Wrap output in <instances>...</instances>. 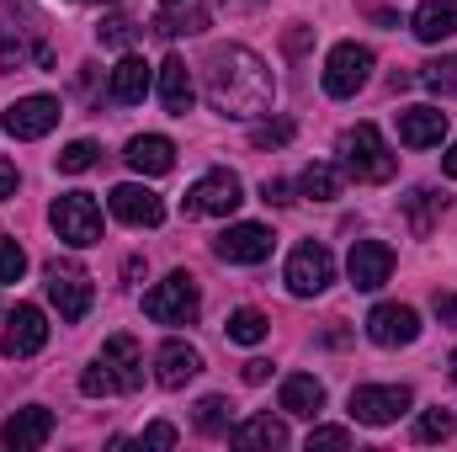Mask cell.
I'll return each instance as SVG.
<instances>
[{
    "label": "cell",
    "mask_w": 457,
    "mask_h": 452,
    "mask_svg": "<svg viewBox=\"0 0 457 452\" xmlns=\"http://www.w3.org/2000/svg\"><path fill=\"white\" fill-rule=\"evenodd\" d=\"M203 75H208L203 86H208L213 113H224V117L250 122V117H266L271 102H277V80H271V70H266V59L255 48H239V43L213 48Z\"/></svg>",
    "instance_id": "1"
},
{
    "label": "cell",
    "mask_w": 457,
    "mask_h": 452,
    "mask_svg": "<svg viewBox=\"0 0 457 452\" xmlns=\"http://www.w3.org/2000/svg\"><path fill=\"white\" fill-rule=\"evenodd\" d=\"M144 383V351H138V340L133 336H112L96 356H91V367L80 372V394H133Z\"/></svg>",
    "instance_id": "2"
},
{
    "label": "cell",
    "mask_w": 457,
    "mask_h": 452,
    "mask_svg": "<svg viewBox=\"0 0 457 452\" xmlns=\"http://www.w3.org/2000/svg\"><path fill=\"white\" fill-rule=\"evenodd\" d=\"M341 160H345V176L351 181H388L394 176V149L383 144V133L372 122H356L341 133Z\"/></svg>",
    "instance_id": "3"
},
{
    "label": "cell",
    "mask_w": 457,
    "mask_h": 452,
    "mask_svg": "<svg viewBox=\"0 0 457 452\" xmlns=\"http://www.w3.org/2000/svg\"><path fill=\"white\" fill-rule=\"evenodd\" d=\"M144 314L154 325H192L203 314V293H197V277L192 272H170L165 282H154L144 293Z\"/></svg>",
    "instance_id": "4"
},
{
    "label": "cell",
    "mask_w": 457,
    "mask_h": 452,
    "mask_svg": "<svg viewBox=\"0 0 457 452\" xmlns=\"http://www.w3.org/2000/svg\"><path fill=\"white\" fill-rule=\"evenodd\" d=\"M48 224H54V234H59L64 245L86 250V245L102 239V203H96L91 192H64V197H54Z\"/></svg>",
    "instance_id": "5"
},
{
    "label": "cell",
    "mask_w": 457,
    "mask_h": 452,
    "mask_svg": "<svg viewBox=\"0 0 457 452\" xmlns=\"http://www.w3.org/2000/svg\"><path fill=\"white\" fill-rule=\"evenodd\" d=\"M239 203H245L239 176H234V171H208V176H197V181L187 187L181 213H187V219H228Z\"/></svg>",
    "instance_id": "6"
},
{
    "label": "cell",
    "mask_w": 457,
    "mask_h": 452,
    "mask_svg": "<svg viewBox=\"0 0 457 452\" xmlns=\"http://www.w3.org/2000/svg\"><path fill=\"white\" fill-rule=\"evenodd\" d=\"M48 304L59 309V320H86L91 314V298H96V288H91V277L75 266V261H48Z\"/></svg>",
    "instance_id": "7"
},
{
    "label": "cell",
    "mask_w": 457,
    "mask_h": 452,
    "mask_svg": "<svg viewBox=\"0 0 457 452\" xmlns=\"http://www.w3.org/2000/svg\"><path fill=\"white\" fill-rule=\"evenodd\" d=\"M410 405H415V394L404 383H361V389H351V421L356 426H394Z\"/></svg>",
    "instance_id": "8"
},
{
    "label": "cell",
    "mask_w": 457,
    "mask_h": 452,
    "mask_svg": "<svg viewBox=\"0 0 457 452\" xmlns=\"http://www.w3.org/2000/svg\"><path fill=\"white\" fill-rule=\"evenodd\" d=\"M367 80H372V48H367V43H336L330 59H325V91H330L336 102H345V96H356Z\"/></svg>",
    "instance_id": "9"
},
{
    "label": "cell",
    "mask_w": 457,
    "mask_h": 452,
    "mask_svg": "<svg viewBox=\"0 0 457 452\" xmlns=\"http://www.w3.org/2000/svg\"><path fill=\"white\" fill-rule=\"evenodd\" d=\"M336 282V255L325 250V245H298L293 255H287V293L293 298H320L325 288Z\"/></svg>",
    "instance_id": "10"
},
{
    "label": "cell",
    "mask_w": 457,
    "mask_h": 452,
    "mask_svg": "<svg viewBox=\"0 0 457 452\" xmlns=\"http://www.w3.org/2000/svg\"><path fill=\"white\" fill-rule=\"evenodd\" d=\"M345 277H351L356 293H378L394 277V250L383 239H356L351 255H345Z\"/></svg>",
    "instance_id": "11"
},
{
    "label": "cell",
    "mask_w": 457,
    "mask_h": 452,
    "mask_svg": "<svg viewBox=\"0 0 457 452\" xmlns=\"http://www.w3.org/2000/svg\"><path fill=\"white\" fill-rule=\"evenodd\" d=\"M54 122H59V96H21V102H11L5 117H0V128L11 138H21V144L54 133Z\"/></svg>",
    "instance_id": "12"
},
{
    "label": "cell",
    "mask_w": 457,
    "mask_h": 452,
    "mask_svg": "<svg viewBox=\"0 0 457 452\" xmlns=\"http://www.w3.org/2000/svg\"><path fill=\"white\" fill-rule=\"evenodd\" d=\"M213 255L228 261V266H261L271 255V229L266 224H228L213 239Z\"/></svg>",
    "instance_id": "13"
},
{
    "label": "cell",
    "mask_w": 457,
    "mask_h": 452,
    "mask_svg": "<svg viewBox=\"0 0 457 452\" xmlns=\"http://www.w3.org/2000/svg\"><path fill=\"white\" fill-rule=\"evenodd\" d=\"M43 340H48V320H43V309H37V304H16L11 320H5L0 351H5L11 362H21V356H37Z\"/></svg>",
    "instance_id": "14"
},
{
    "label": "cell",
    "mask_w": 457,
    "mask_h": 452,
    "mask_svg": "<svg viewBox=\"0 0 457 452\" xmlns=\"http://www.w3.org/2000/svg\"><path fill=\"white\" fill-rule=\"evenodd\" d=\"M107 208H112V219L133 229H154L165 219V203H160V192H149V187H138V181H122L107 192Z\"/></svg>",
    "instance_id": "15"
},
{
    "label": "cell",
    "mask_w": 457,
    "mask_h": 452,
    "mask_svg": "<svg viewBox=\"0 0 457 452\" xmlns=\"http://www.w3.org/2000/svg\"><path fill=\"white\" fill-rule=\"evenodd\" d=\"M420 336V314L410 309V304H378L372 314H367V340L372 346H410V340Z\"/></svg>",
    "instance_id": "16"
},
{
    "label": "cell",
    "mask_w": 457,
    "mask_h": 452,
    "mask_svg": "<svg viewBox=\"0 0 457 452\" xmlns=\"http://www.w3.org/2000/svg\"><path fill=\"white\" fill-rule=\"evenodd\" d=\"M48 437H54V410H43V405H27V410H16L0 426V442L11 452H32V448H43Z\"/></svg>",
    "instance_id": "17"
},
{
    "label": "cell",
    "mask_w": 457,
    "mask_h": 452,
    "mask_svg": "<svg viewBox=\"0 0 457 452\" xmlns=\"http://www.w3.org/2000/svg\"><path fill=\"white\" fill-rule=\"evenodd\" d=\"M122 160H128L138 176H170V171H176V144H170L165 133H138V138H128Z\"/></svg>",
    "instance_id": "18"
},
{
    "label": "cell",
    "mask_w": 457,
    "mask_h": 452,
    "mask_svg": "<svg viewBox=\"0 0 457 452\" xmlns=\"http://www.w3.org/2000/svg\"><path fill=\"white\" fill-rule=\"evenodd\" d=\"M197 372H203V351H197V346H187V340H165V346L154 351V378H160L165 389H187Z\"/></svg>",
    "instance_id": "19"
},
{
    "label": "cell",
    "mask_w": 457,
    "mask_h": 452,
    "mask_svg": "<svg viewBox=\"0 0 457 452\" xmlns=\"http://www.w3.org/2000/svg\"><path fill=\"white\" fill-rule=\"evenodd\" d=\"M149 91H154V70H149L138 54H122L117 70H112V80H107V96H112L117 107H138Z\"/></svg>",
    "instance_id": "20"
},
{
    "label": "cell",
    "mask_w": 457,
    "mask_h": 452,
    "mask_svg": "<svg viewBox=\"0 0 457 452\" xmlns=\"http://www.w3.org/2000/svg\"><path fill=\"white\" fill-rule=\"evenodd\" d=\"M447 138V113L442 107H404L399 113V144L410 149H436Z\"/></svg>",
    "instance_id": "21"
},
{
    "label": "cell",
    "mask_w": 457,
    "mask_h": 452,
    "mask_svg": "<svg viewBox=\"0 0 457 452\" xmlns=\"http://www.w3.org/2000/svg\"><path fill=\"white\" fill-rule=\"evenodd\" d=\"M410 32L420 43H447V38H457V0H426V5H415Z\"/></svg>",
    "instance_id": "22"
},
{
    "label": "cell",
    "mask_w": 457,
    "mask_h": 452,
    "mask_svg": "<svg viewBox=\"0 0 457 452\" xmlns=\"http://www.w3.org/2000/svg\"><path fill=\"white\" fill-rule=\"evenodd\" d=\"M192 96H197V86H192V70H187V59H165L160 64V102H165V113L187 117L192 113Z\"/></svg>",
    "instance_id": "23"
},
{
    "label": "cell",
    "mask_w": 457,
    "mask_h": 452,
    "mask_svg": "<svg viewBox=\"0 0 457 452\" xmlns=\"http://www.w3.org/2000/svg\"><path fill=\"white\" fill-rule=\"evenodd\" d=\"M282 410L314 421V415L325 410V383H320L314 372H293V378H282Z\"/></svg>",
    "instance_id": "24"
},
{
    "label": "cell",
    "mask_w": 457,
    "mask_h": 452,
    "mask_svg": "<svg viewBox=\"0 0 457 452\" xmlns=\"http://www.w3.org/2000/svg\"><path fill=\"white\" fill-rule=\"evenodd\" d=\"M228 442L234 448H266V452H277V448H287V426L277 421V415H250V421H239L234 431H228Z\"/></svg>",
    "instance_id": "25"
},
{
    "label": "cell",
    "mask_w": 457,
    "mask_h": 452,
    "mask_svg": "<svg viewBox=\"0 0 457 452\" xmlns=\"http://www.w3.org/2000/svg\"><path fill=\"white\" fill-rule=\"evenodd\" d=\"M298 192H303V197H314V203H330V197H341V171H336L330 160H314V165H303Z\"/></svg>",
    "instance_id": "26"
},
{
    "label": "cell",
    "mask_w": 457,
    "mask_h": 452,
    "mask_svg": "<svg viewBox=\"0 0 457 452\" xmlns=\"http://www.w3.org/2000/svg\"><path fill=\"white\" fill-rule=\"evenodd\" d=\"M224 331H228L234 346H261V340H266V314H261V309H234Z\"/></svg>",
    "instance_id": "27"
},
{
    "label": "cell",
    "mask_w": 457,
    "mask_h": 452,
    "mask_svg": "<svg viewBox=\"0 0 457 452\" xmlns=\"http://www.w3.org/2000/svg\"><path fill=\"white\" fill-rule=\"evenodd\" d=\"M197 431L203 437H228V399L224 394H208L197 405Z\"/></svg>",
    "instance_id": "28"
},
{
    "label": "cell",
    "mask_w": 457,
    "mask_h": 452,
    "mask_svg": "<svg viewBox=\"0 0 457 452\" xmlns=\"http://www.w3.org/2000/svg\"><path fill=\"white\" fill-rule=\"evenodd\" d=\"M404 208H410V229H415V234H431V213L442 208V197H436L431 187H415V192L404 197Z\"/></svg>",
    "instance_id": "29"
},
{
    "label": "cell",
    "mask_w": 457,
    "mask_h": 452,
    "mask_svg": "<svg viewBox=\"0 0 457 452\" xmlns=\"http://www.w3.org/2000/svg\"><path fill=\"white\" fill-rule=\"evenodd\" d=\"M420 86H431V91H442V96H453L457 91V54L453 59H431V64H420V75H415Z\"/></svg>",
    "instance_id": "30"
},
{
    "label": "cell",
    "mask_w": 457,
    "mask_h": 452,
    "mask_svg": "<svg viewBox=\"0 0 457 452\" xmlns=\"http://www.w3.org/2000/svg\"><path fill=\"white\" fill-rule=\"evenodd\" d=\"M96 155H102V149H96L91 138H75V144H64L59 171H64V176H80V171H91V165H96Z\"/></svg>",
    "instance_id": "31"
},
{
    "label": "cell",
    "mask_w": 457,
    "mask_h": 452,
    "mask_svg": "<svg viewBox=\"0 0 457 452\" xmlns=\"http://www.w3.org/2000/svg\"><path fill=\"white\" fill-rule=\"evenodd\" d=\"M415 437H420V442H447V437H453V410H442V405L426 410L420 426H415Z\"/></svg>",
    "instance_id": "32"
},
{
    "label": "cell",
    "mask_w": 457,
    "mask_h": 452,
    "mask_svg": "<svg viewBox=\"0 0 457 452\" xmlns=\"http://www.w3.org/2000/svg\"><path fill=\"white\" fill-rule=\"evenodd\" d=\"M287 138H293V122H287V117H271V122H261V128L250 133L255 149H282Z\"/></svg>",
    "instance_id": "33"
},
{
    "label": "cell",
    "mask_w": 457,
    "mask_h": 452,
    "mask_svg": "<svg viewBox=\"0 0 457 452\" xmlns=\"http://www.w3.org/2000/svg\"><path fill=\"white\" fill-rule=\"evenodd\" d=\"M21 272H27V250L0 234V282H21Z\"/></svg>",
    "instance_id": "34"
},
{
    "label": "cell",
    "mask_w": 457,
    "mask_h": 452,
    "mask_svg": "<svg viewBox=\"0 0 457 452\" xmlns=\"http://www.w3.org/2000/svg\"><path fill=\"white\" fill-rule=\"evenodd\" d=\"M314 448H351V431L345 426H314L309 431V452Z\"/></svg>",
    "instance_id": "35"
},
{
    "label": "cell",
    "mask_w": 457,
    "mask_h": 452,
    "mask_svg": "<svg viewBox=\"0 0 457 452\" xmlns=\"http://www.w3.org/2000/svg\"><path fill=\"white\" fill-rule=\"evenodd\" d=\"M138 442H144V448H176V426H170V421H154V426H144Z\"/></svg>",
    "instance_id": "36"
},
{
    "label": "cell",
    "mask_w": 457,
    "mask_h": 452,
    "mask_svg": "<svg viewBox=\"0 0 457 452\" xmlns=\"http://www.w3.org/2000/svg\"><path fill=\"white\" fill-rule=\"evenodd\" d=\"M128 38H133V21H122V16L102 21V43H107V48H128Z\"/></svg>",
    "instance_id": "37"
},
{
    "label": "cell",
    "mask_w": 457,
    "mask_h": 452,
    "mask_svg": "<svg viewBox=\"0 0 457 452\" xmlns=\"http://www.w3.org/2000/svg\"><path fill=\"white\" fill-rule=\"evenodd\" d=\"M261 197H266V203H293V187H287V181H277V176H271V181H266V187H261Z\"/></svg>",
    "instance_id": "38"
},
{
    "label": "cell",
    "mask_w": 457,
    "mask_h": 452,
    "mask_svg": "<svg viewBox=\"0 0 457 452\" xmlns=\"http://www.w3.org/2000/svg\"><path fill=\"white\" fill-rule=\"evenodd\" d=\"M436 320H442V325H457V298L453 293H436Z\"/></svg>",
    "instance_id": "39"
},
{
    "label": "cell",
    "mask_w": 457,
    "mask_h": 452,
    "mask_svg": "<svg viewBox=\"0 0 457 452\" xmlns=\"http://www.w3.org/2000/svg\"><path fill=\"white\" fill-rule=\"evenodd\" d=\"M266 378H271V362H261V356L245 362V383H266Z\"/></svg>",
    "instance_id": "40"
},
{
    "label": "cell",
    "mask_w": 457,
    "mask_h": 452,
    "mask_svg": "<svg viewBox=\"0 0 457 452\" xmlns=\"http://www.w3.org/2000/svg\"><path fill=\"white\" fill-rule=\"evenodd\" d=\"M0 197H16V165L0 160Z\"/></svg>",
    "instance_id": "41"
},
{
    "label": "cell",
    "mask_w": 457,
    "mask_h": 452,
    "mask_svg": "<svg viewBox=\"0 0 457 452\" xmlns=\"http://www.w3.org/2000/svg\"><path fill=\"white\" fill-rule=\"evenodd\" d=\"M213 5H219V11H224V5L228 11H250V5H261V0H213Z\"/></svg>",
    "instance_id": "42"
},
{
    "label": "cell",
    "mask_w": 457,
    "mask_h": 452,
    "mask_svg": "<svg viewBox=\"0 0 457 452\" xmlns=\"http://www.w3.org/2000/svg\"><path fill=\"white\" fill-rule=\"evenodd\" d=\"M442 171H447V176H453V181H457V144H453V149H447V160H442Z\"/></svg>",
    "instance_id": "43"
},
{
    "label": "cell",
    "mask_w": 457,
    "mask_h": 452,
    "mask_svg": "<svg viewBox=\"0 0 457 452\" xmlns=\"http://www.w3.org/2000/svg\"><path fill=\"white\" fill-rule=\"evenodd\" d=\"M160 5H187V0H160Z\"/></svg>",
    "instance_id": "44"
},
{
    "label": "cell",
    "mask_w": 457,
    "mask_h": 452,
    "mask_svg": "<svg viewBox=\"0 0 457 452\" xmlns=\"http://www.w3.org/2000/svg\"><path fill=\"white\" fill-rule=\"evenodd\" d=\"M453 378H457V351H453Z\"/></svg>",
    "instance_id": "45"
}]
</instances>
